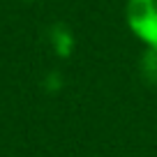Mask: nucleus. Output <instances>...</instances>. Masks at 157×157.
Wrapping results in <instances>:
<instances>
[{"label": "nucleus", "instance_id": "f257e3e1", "mask_svg": "<svg viewBox=\"0 0 157 157\" xmlns=\"http://www.w3.org/2000/svg\"><path fill=\"white\" fill-rule=\"evenodd\" d=\"M125 21L129 33L148 51H157V0H127Z\"/></svg>", "mask_w": 157, "mask_h": 157}, {"label": "nucleus", "instance_id": "f03ea898", "mask_svg": "<svg viewBox=\"0 0 157 157\" xmlns=\"http://www.w3.org/2000/svg\"><path fill=\"white\" fill-rule=\"evenodd\" d=\"M155 76H157V58H155Z\"/></svg>", "mask_w": 157, "mask_h": 157}]
</instances>
